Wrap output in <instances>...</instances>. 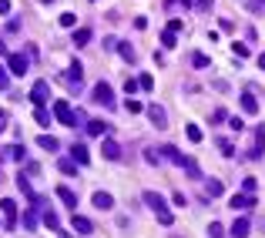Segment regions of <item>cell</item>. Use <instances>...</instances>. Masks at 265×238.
Masks as SVG:
<instances>
[{
	"mask_svg": "<svg viewBox=\"0 0 265 238\" xmlns=\"http://www.w3.org/2000/svg\"><path fill=\"white\" fill-rule=\"evenodd\" d=\"M141 198H145V205H148L154 215H158V221H161V225H171V221H175V215L168 211V205H165V198H161L158 191H145Z\"/></svg>",
	"mask_w": 265,
	"mask_h": 238,
	"instance_id": "1",
	"label": "cell"
},
{
	"mask_svg": "<svg viewBox=\"0 0 265 238\" xmlns=\"http://www.w3.org/2000/svg\"><path fill=\"white\" fill-rule=\"evenodd\" d=\"M91 101H94V104H101V108H108V111L118 104V101H114V91H111V84H108V81H97V84H94V91H91Z\"/></svg>",
	"mask_w": 265,
	"mask_h": 238,
	"instance_id": "2",
	"label": "cell"
},
{
	"mask_svg": "<svg viewBox=\"0 0 265 238\" xmlns=\"http://www.w3.org/2000/svg\"><path fill=\"white\" fill-rule=\"evenodd\" d=\"M54 118L57 124H64V128H77V118H74V108L60 97V101H54Z\"/></svg>",
	"mask_w": 265,
	"mask_h": 238,
	"instance_id": "3",
	"label": "cell"
},
{
	"mask_svg": "<svg viewBox=\"0 0 265 238\" xmlns=\"http://www.w3.org/2000/svg\"><path fill=\"white\" fill-rule=\"evenodd\" d=\"M262 154H265V128L259 124V128L252 131V148H248V154H245V158H248V161H259Z\"/></svg>",
	"mask_w": 265,
	"mask_h": 238,
	"instance_id": "4",
	"label": "cell"
},
{
	"mask_svg": "<svg viewBox=\"0 0 265 238\" xmlns=\"http://www.w3.org/2000/svg\"><path fill=\"white\" fill-rule=\"evenodd\" d=\"M30 101H34L37 108H44V104L51 101V84H47V81H34V88H30Z\"/></svg>",
	"mask_w": 265,
	"mask_h": 238,
	"instance_id": "5",
	"label": "cell"
},
{
	"mask_svg": "<svg viewBox=\"0 0 265 238\" xmlns=\"http://www.w3.org/2000/svg\"><path fill=\"white\" fill-rule=\"evenodd\" d=\"M27 67H30V60H27L24 54H10V57H7V71L14 74V77H24Z\"/></svg>",
	"mask_w": 265,
	"mask_h": 238,
	"instance_id": "6",
	"label": "cell"
},
{
	"mask_svg": "<svg viewBox=\"0 0 265 238\" xmlns=\"http://www.w3.org/2000/svg\"><path fill=\"white\" fill-rule=\"evenodd\" d=\"M81 81H84V67H81V60H74L67 67V74H64V84L67 88H81Z\"/></svg>",
	"mask_w": 265,
	"mask_h": 238,
	"instance_id": "7",
	"label": "cell"
},
{
	"mask_svg": "<svg viewBox=\"0 0 265 238\" xmlns=\"http://www.w3.org/2000/svg\"><path fill=\"white\" fill-rule=\"evenodd\" d=\"M161 158H168L171 165H178V168L188 165V158H185V154H181V151H178L175 145H165V148H161Z\"/></svg>",
	"mask_w": 265,
	"mask_h": 238,
	"instance_id": "8",
	"label": "cell"
},
{
	"mask_svg": "<svg viewBox=\"0 0 265 238\" xmlns=\"http://www.w3.org/2000/svg\"><path fill=\"white\" fill-rule=\"evenodd\" d=\"M148 118H151L154 128H168V114H165V108H158V104H148Z\"/></svg>",
	"mask_w": 265,
	"mask_h": 238,
	"instance_id": "9",
	"label": "cell"
},
{
	"mask_svg": "<svg viewBox=\"0 0 265 238\" xmlns=\"http://www.w3.org/2000/svg\"><path fill=\"white\" fill-rule=\"evenodd\" d=\"M232 208H235V211H248V208H252V205H259L255 202V195H245V191H242V195H232Z\"/></svg>",
	"mask_w": 265,
	"mask_h": 238,
	"instance_id": "10",
	"label": "cell"
},
{
	"mask_svg": "<svg viewBox=\"0 0 265 238\" xmlns=\"http://www.w3.org/2000/svg\"><path fill=\"white\" fill-rule=\"evenodd\" d=\"M228 232H232V238H248L252 235V221L248 218H235V225H232Z\"/></svg>",
	"mask_w": 265,
	"mask_h": 238,
	"instance_id": "11",
	"label": "cell"
},
{
	"mask_svg": "<svg viewBox=\"0 0 265 238\" xmlns=\"http://www.w3.org/2000/svg\"><path fill=\"white\" fill-rule=\"evenodd\" d=\"M101 151H104V158H108V161H118V158H121V145H118V141H111V138H104Z\"/></svg>",
	"mask_w": 265,
	"mask_h": 238,
	"instance_id": "12",
	"label": "cell"
},
{
	"mask_svg": "<svg viewBox=\"0 0 265 238\" xmlns=\"http://www.w3.org/2000/svg\"><path fill=\"white\" fill-rule=\"evenodd\" d=\"M57 198L67 205V208H77V195L71 191V188H67V184H57Z\"/></svg>",
	"mask_w": 265,
	"mask_h": 238,
	"instance_id": "13",
	"label": "cell"
},
{
	"mask_svg": "<svg viewBox=\"0 0 265 238\" xmlns=\"http://www.w3.org/2000/svg\"><path fill=\"white\" fill-rule=\"evenodd\" d=\"M94 208H101V211H111V208H114V198L108 195V191H94Z\"/></svg>",
	"mask_w": 265,
	"mask_h": 238,
	"instance_id": "14",
	"label": "cell"
},
{
	"mask_svg": "<svg viewBox=\"0 0 265 238\" xmlns=\"http://www.w3.org/2000/svg\"><path fill=\"white\" fill-rule=\"evenodd\" d=\"M0 208H3V218L10 221V225L17 221V202H14V198H3V202H0Z\"/></svg>",
	"mask_w": 265,
	"mask_h": 238,
	"instance_id": "15",
	"label": "cell"
},
{
	"mask_svg": "<svg viewBox=\"0 0 265 238\" xmlns=\"http://www.w3.org/2000/svg\"><path fill=\"white\" fill-rule=\"evenodd\" d=\"M71 158H74L77 165H88V161H91V154H88V148L81 145V141H74V148H71Z\"/></svg>",
	"mask_w": 265,
	"mask_h": 238,
	"instance_id": "16",
	"label": "cell"
},
{
	"mask_svg": "<svg viewBox=\"0 0 265 238\" xmlns=\"http://www.w3.org/2000/svg\"><path fill=\"white\" fill-rule=\"evenodd\" d=\"M71 225H74V232H77V235H91V232H94V225L84 218V215H74V221H71Z\"/></svg>",
	"mask_w": 265,
	"mask_h": 238,
	"instance_id": "17",
	"label": "cell"
},
{
	"mask_svg": "<svg viewBox=\"0 0 265 238\" xmlns=\"http://www.w3.org/2000/svg\"><path fill=\"white\" fill-rule=\"evenodd\" d=\"M242 111H245V114H259V101H255V94L252 91L242 94Z\"/></svg>",
	"mask_w": 265,
	"mask_h": 238,
	"instance_id": "18",
	"label": "cell"
},
{
	"mask_svg": "<svg viewBox=\"0 0 265 238\" xmlns=\"http://www.w3.org/2000/svg\"><path fill=\"white\" fill-rule=\"evenodd\" d=\"M118 54L124 57L128 64H134V60H138V51H134L131 44H124V40H118Z\"/></svg>",
	"mask_w": 265,
	"mask_h": 238,
	"instance_id": "19",
	"label": "cell"
},
{
	"mask_svg": "<svg viewBox=\"0 0 265 238\" xmlns=\"http://www.w3.org/2000/svg\"><path fill=\"white\" fill-rule=\"evenodd\" d=\"M84 128H88V134H94V138H104V134H108V124H104V121H88V124H84Z\"/></svg>",
	"mask_w": 265,
	"mask_h": 238,
	"instance_id": "20",
	"label": "cell"
},
{
	"mask_svg": "<svg viewBox=\"0 0 265 238\" xmlns=\"http://www.w3.org/2000/svg\"><path fill=\"white\" fill-rule=\"evenodd\" d=\"M37 145L44 148V151H57V148H60V141H57L54 134H40V138H37Z\"/></svg>",
	"mask_w": 265,
	"mask_h": 238,
	"instance_id": "21",
	"label": "cell"
},
{
	"mask_svg": "<svg viewBox=\"0 0 265 238\" xmlns=\"http://www.w3.org/2000/svg\"><path fill=\"white\" fill-rule=\"evenodd\" d=\"M88 40H91V27H77V30H74V44H77V47H84Z\"/></svg>",
	"mask_w": 265,
	"mask_h": 238,
	"instance_id": "22",
	"label": "cell"
},
{
	"mask_svg": "<svg viewBox=\"0 0 265 238\" xmlns=\"http://www.w3.org/2000/svg\"><path fill=\"white\" fill-rule=\"evenodd\" d=\"M222 191H225V188H222V181H205V195H208V198H218Z\"/></svg>",
	"mask_w": 265,
	"mask_h": 238,
	"instance_id": "23",
	"label": "cell"
},
{
	"mask_svg": "<svg viewBox=\"0 0 265 238\" xmlns=\"http://www.w3.org/2000/svg\"><path fill=\"white\" fill-rule=\"evenodd\" d=\"M44 225H47L51 232H60V218H57L54 211H44Z\"/></svg>",
	"mask_w": 265,
	"mask_h": 238,
	"instance_id": "24",
	"label": "cell"
},
{
	"mask_svg": "<svg viewBox=\"0 0 265 238\" xmlns=\"http://www.w3.org/2000/svg\"><path fill=\"white\" fill-rule=\"evenodd\" d=\"M232 54L238 57V60H245V57L252 54V51H248V44H238V40H235V44H232Z\"/></svg>",
	"mask_w": 265,
	"mask_h": 238,
	"instance_id": "25",
	"label": "cell"
},
{
	"mask_svg": "<svg viewBox=\"0 0 265 238\" xmlns=\"http://www.w3.org/2000/svg\"><path fill=\"white\" fill-rule=\"evenodd\" d=\"M185 134H188L191 145H198V141H202V128H198V124H188V128H185Z\"/></svg>",
	"mask_w": 265,
	"mask_h": 238,
	"instance_id": "26",
	"label": "cell"
},
{
	"mask_svg": "<svg viewBox=\"0 0 265 238\" xmlns=\"http://www.w3.org/2000/svg\"><path fill=\"white\" fill-rule=\"evenodd\" d=\"M34 118H37V124H44V128L51 124V111H47V108H37V111H34Z\"/></svg>",
	"mask_w": 265,
	"mask_h": 238,
	"instance_id": "27",
	"label": "cell"
},
{
	"mask_svg": "<svg viewBox=\"0 0 265 238\" xmlns=\"http://www.w3.org/2000/svg\"><path fill=\"white\" fill-rule=\"evenodd\" d=\"M3 154H7V158H14V161H20V158H24V148L10 145V148H3Z\"/></svg>",
	"mask_w": 265,
	"mask_h": 238,
	"instance_id": "28",
	"label": "cell"
},
{
	"mask_svg": "<svg viewBox=\"0 0 265 238\" xmlns=\"http://www.w3.org/2000/svg\"><path fill=\"white\" fill-rule=\"evenodd\" d=\"M60 27H77V14L64 10V14H60Z\"/></svg>",
	"mask_w": 265,
	"mask_h": 238,
	"instance_id": "29",
	"label": "cell"
},
{
	"mask_svg": "<svg viewBox=\"0 0 265 238\" xmlns=\"http://www.w3.org/2000/svg\"><path fill=\"white\" fill-rule=\"evenodd\" d=\"M124 91H128V97H134V94L141 91V81H134V77H128V81H124Z\"/></svg>",
	"mask_w": 265,
	"mask_h": 238,
	"instance_id": "30",
	"label": "cell"
},
{
	"mask_svg": "<svg viewBox=\"0 0 265 238\" xmlns=\"http://www.w3.org/2000/svg\"><path fill=\"white\" fill-rule=\"evenodd\" d=\"M124 108H128V114H141L145 104H141V101H134V97H128V101H124Z\"/></svg>",
	"mask_w": 265,
	"mask_h": 238,
	"instance_id": "31",
	"label": "cell"
},
{
	"mask_svg": "<svg viewBox=\"0 0 265 238\" xmlns=\"http://www.w3.org/2000/svg\"><path fill=\"white\" fill-rule=\"evenodd\" d=\"M34 225H37V208L30 205V211L24 215V228H34Z\"/></svg>",
	"mask_w": 265,
	"mask_h": 238,
	"instance_id": "32",
	"label": "cell"
},
{
	"mask_svg": "<svg viewBox=\"0 0 265 238\" xmlns=\"http://www.w3.org/2000/svg\"><path fill=\"white\" fill-rule=\"evenodd\" d=\"M208 238H225V228H222L218 221H211L208 225Z\"/></svg>",
	"mask_w": 265,
	"mask_h": 238,
	"instance_id": "33",
	"label": "cell"
},
{
	"mask_svg": "<svg viewBox=\"0 0 265 238\" xmlns=\"http://www.w3.org/2000/svg\"><path fill=\"white\" fill-rule=\"evenodd\" d=\"M161 47H175V30H165V34H161Z\"/></svg>",
	"mask_w": 265,
	"mask_h": 238,
	"instance_id": "34",
	"label": "cell"
},
{
	"mask_svg": "<svg viewBox=\"0 0 265 238\" xmlns=\"http://www.w3.org/2000/svg\"><path fill=\"white\" fill-rule=\"evenodd\" d=\"M218 148H222V154H225V158H232V154H235V145H232V141H225V138L218 141Z\"/></svg>",
	"mask_w": 265,
	"mask_h": 238,
	"instance_id": "35",
	"label": "cell"
},
{
	"mask_svg": "<svg viewBox=\"0 0 265 238\" xmlns=\"http://www.w3.org/2000/svg\"><path fill=\"white\" fill-rule=\"evenodd\" d=\"M60 171H64V175H77V161H60Z\"/></svg>",
	"mask_w": 265,
	"mask_h": 238,
	"instance_id": "36",
	"label": "cell"
},
{
	"mask_svg": "<svg viewBox=\"0 0 265 238\" xmlns=\"http://www.w3.org/2000/svg\"><path fill=\"white\" fill-rule=\"evenodd\" d=\"M138 81H141V91H151V88H154V77H151V74H141Z\"/></svg>",
	"mask_w": 265,
	"mask_h": 238,
	"instance_id": "37",
	"label": "cell"
},
{
	"mask_svg": "<svg viewBox=\"0 0 265 238\" xmlns=\"http://www.w3.org/2000/svg\"><path fill=\"white\" fill-rule=\"evenodd\" d=\"M255 178H245V181H242V191H245V195H255Z\"/></svg>",
	"mask_w": 265,
	"mask_h": 238,
	"instance_id": "38",
	"label": "cell"
},
{
	"mask_svg": "<svg viewBox=\"0 0 265 238\" xmlns=\"http://www.w3.org/2000/svg\"><path fill=\"white\" fill-rule=\"evenodd\" d=\"M191 64H195V67H208V57H205V54H195V57H191Z\"/></svg>",
	"mask_w": 265,
	"mask_h": 238,
	"instance_id": "39",
	"label": "cell"
},
{
	"mask_svg": "<svg viewBox=\"0 0 265 238\" xmlns=\"http://www.w3.org/2000/svg\"><path fill=\"white\" fill-rule=\"evenodd\" d=\"M145 161H148V165H158V161H161V151H158V154H154V151H145Z\"/></svg>",
	"mask_w": 265,
	"mask_h": 238,
	"instance_id": "40",
	"label": "cell"
},
{
	"mask_svg": "<svg viewBox=\"0 0 265 238\" xmlns=\"http://www.w3.org/2000/svg\"><path fill=\"white\" fill-rule=\"evenodd\" d=\"M181 27H185V20H181V17H171V24H168V30H175V34H178V30H181Z\"/></svg>",
	"mask_w": 265,
	"mask_h": 238,
	"instance_id": "41",
	"label": "cell"
},
{
	"mask_svg": "<svg viewBox=\"0 0 265 238\" xmlns=\"http://www.w3.org/2000/svg\"><path fill=\"white\" fill-rule=\"evenodd\" d=\"M7 84H10V74L0 67V91H7Z\"/></svg>",
	"mask_w": 265,
	"mask_h": 238,
	"instance_id": "42",
	"label": "cell"
},
{
	"mask_svg": "<svg viewBox=\"0 0 265 238\" xmlns=\"http://www.w3.org/2000/svg\"><path fill=\"white\" fill-rule=\"evenodd\" d=\"M211 7H215V0H198V10H202V14H208Z\"/></svg>",
	"mask_w": 265,
	"mask_h": 238,
	"instance_id": "43",
	"label": "cell"
},
{
	"mask_svg": "<svg viewBox=\"0 0 265 238\" xmlns=\"http://www.w3.org/2000/svg\"><path fill=\"white\" fill-rule=\"evenodd\" d=\"M228 128H232V131H242V128H245V121H242V118H232V124H228Z\"/></svg>",
	"mask_w": 265,
	"mask_h": 238,
	"instance_id": "44",
	"label": "cell"
},
{
	"mask_svg": "<svg viewBox=\"0 0 265 238\" xmlns=\"http://www.w3.org/2000/svg\"><path fill=\"white\" fill-rule=\"evenodd\" d=\"M0 14H10V0H0Z\"/></svg>",
	"mask_w": 265,
	"mask_h": 238,
	"instance_id": "45",
	"label": "cell"
},
{
	"mask_svg": "<svg viewBox=\"0 0 265 238\" xmlns=\"http://www.w3.org/2000/svg\"><path fill=\"white\" fill-rule=\"evenodd\" d=\"M3 128H7V111L0 108V131H3Z\"/></svg>",
	"mask_w": 265,
	"mask_h": 238,
	"instance_id": "46",
	"label": "cell"
},
{
	"mask_svg": "<svg viewBox=\"0 0 265 238\" xmlns=\"http://www.w3.org/2000/svg\"><path fill=\"white\" fill-rule=\"evenodd\" d=\"M255 60H259V67H262V71H265V51H262V54H259V57H255Z\"/></svg>",
	"mask_w": 265,
	"mask_h": 238,
	"instance_id": "47",
	"label": "cell"
},
{
	"mask_svg": "<svg viewBox=\"0 0 265 238\" xmlns=\"http://www.w3.org/2000/svg\"><path fill=\"white\" fill-rule=\"evenodd\" d=\"M178 3H181V7H191V3H195V0H178Z\"/></svg>",
	"mask_w": 265,
	"mask_h": 238,
	"instance_id": "48",
	"label": "cell"
},
{
	"mask_svg": "<svg viewBox=\"0 0 265 238\" xmlns=\"http://www.w3.org/2000/svg\"><path fill=\"white\" fill-rule=\"evenodd\" d=\"M40 3H54V0H40Z\"/></svg>",
	"mask_w": 265,
	"mask_h": 238,
	"instance_id": "49",
	"label": "cell"
},
{
	"mask_svg": "<svg viewBox=\"0 0 265 238\" xmlns=\"http://www.w3.org/2000/svg\"><path fill=\"white\" fill-rule=\"evenodd\" d=\"M0 181H3V171H0Z\"/></svg>",
	"mask_w": 265,
	"mask_h": 238,
	"instance_id": "50",
	"label": "cell"
},
{
	"mask_svg": "<svg viewBox=\"0 0 265 238\" xmlns=\"http://www.w3.org/2000/svg\"><path fill=\"white\" fill-rule=\"evenodd\" d=\"M0 225H3V221H0Z\"/></svg>",
	"mask_w": 265,
	"mask_h": 238,
	"instance_id": "51",
	"label": "cell"
},
{
	"mask_svg": "<svg viewBox=\"0 0 265 238\" xmlns=\"http://www.w3.org/2000/svg\"><path fill=\"white\" fill-rule=\"evenodd\" d=\"M262 3H265V0H262Z\"/></svg>",
	"mask_w": 265,
	"mask_h": 238,
	"instance_id": "52",
	"label": "cell"
}]
</instances>
